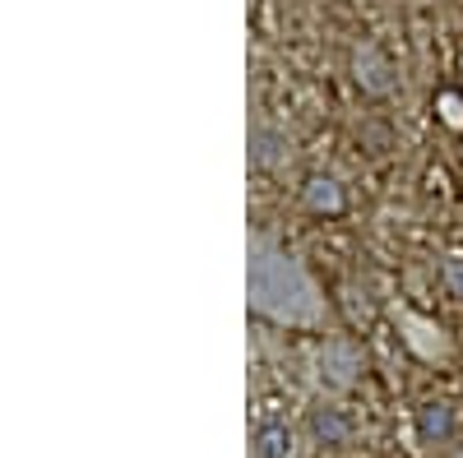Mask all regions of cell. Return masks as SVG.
Wrapping results in <instances>:
<instances>
[{
  "label": "cell",
  "instance_id": "obj_1",
  "mask_svg": "<svg viewBox=\"0 0 463 458\" xmlns=\"http://www.w3.org/2000/svg\"><path fill=\"white\" fill-rule=\"evenodd\" d=\"M246 292L250 311L274 320L283 329H316L325 324V296L306 264L269 237H250V264H246Z\"/></svg>",
  "mask_w": 463,
  "mask_h": 458
},
{
  "label": "cell",
  "instance_id": "obj_2",
  "mask_svg": "<svg viewBox=\"0 0 463 458\" xmlns=\"http://www.w3.org/2000/svg\"><path fill=\"white\" fill-rule=\"evenodd\" d=\"M399 329H403V342L421 357V361H440V357H449V338H445V329L436 324V320H427V315H412V311H399Z\"/></svg>",
  "mask_w": 463,
  "mask_h": 458
},
{
  "label": "cell",
  "instance_id": "obj_3",
  "mask_svg": "<svg viewBox=\"0 0 463 458\" xmlns=\"http://www.w3.org/2000/svg\"><path fill=\"white\" fill-rule=\"evenodd\" d=\"M357 370H362V352L353 348V342H325V352H320V375L329 379L334 389L353 385Z\"/></svg>",
  "mask_w": 463,
  "mask_h": 458
},
{
  "label": "cell",
  "instance_id": "obj_4",
  "mask_svg": "<svg viewBox=\"0 0 463 458\" xmlns=\"http://www.w3.org/2000/svg\"><path fill=\"white\" fill-rule=\"evenodd\" d=\"M357 84L371 89V93H384V89H390V65L380 61L375 47H366V51L357 56Z\"/></svg>",
  "mask_w": 463,
  "mask_h": 458
},
{
  "label": "cell",
  "instance_id": "obj_5",
  "mask_svg": "<svg viewBox=\"0 0 463 458\" xmlns=\"http://www.w3.org/2000/svg\"><path fill=\"white\" fill-rule=\"evenodd\" d=\"M306 204H311L316 213H338V209H343V190H338V181L316 176L311 185H306Z\"/></svg>",
  "mask_w": 463,
  "mask_h": 458
},
{
  "label": "cell",
  "instance_id": "obj_6",
  "mask_svg": "<svg viewBox=\"0 0 463 458\" xmlns=\"http://www.w3.org/2000/svg\"><path fill=\"white\" fill-rule=\"evenodd\" d=\"M421 440H427V444L449 440V407L445 403H427V407H421Z\"/></svg>",
  "mask_w": 463,
  "mask_h": 458
},
{
  "label": "cell",
  "instance_id": "obj_7",
  "mask_svg": "<svg viewBox=\"0 0 463 458\" xmlns=\"http://www.w3.org/2000/svg\"><path fill=\"white\" fill-rule=\"evenodd\" d=\"M440 278H445V287H449L454 296H463V255H449V259H445Z\"/></svg>",
  "mask_w": 463,
  "mask_h": 458
},
{
  "label": "cell",
  "instance_id": "obj_8",
  "mask_svg": "<svg viewBox=\"0 0 463 458\" xmlns=\"http://www.w3.org/2000/svg\"><path fill=\"white\" fill-rule=\"evenodd\" d=\"M440 121H445V126H454V130L463 126V102H458L454 93H445V98H440Z\"/></svg>",
  "mask_w": 463,
  "mask_h": 458
},
{
  "label": "cell",
  "instance_id": "obj_9",
  "mask_svg": "<svg viewBox=\"0 0 463 458\" xmlns=\"http://www.w3.org/2000/svg\"><path fill=\"white\" fill-rule=\"evenodd\" d=\"M316 431H320L325 440H343V422H338V416H325V412H320V416H316Z\"/></svg>",
  "mask_w": 463,
  "mask_h": 458
}]
</instances>
